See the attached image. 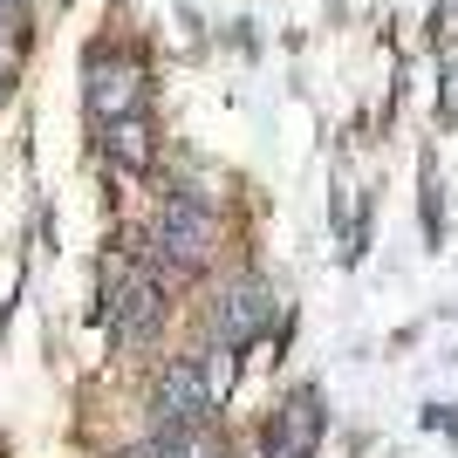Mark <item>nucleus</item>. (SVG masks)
<instances>
[{"mask_svg":"<svg viewBox=\"0 0 458 458\" xmlns=\"http://www.w3.org/2000/svg\"><path fill=\"white\" fill-rule=\"evenodd\" d=\"M219 247V212L199 199V191H172L151 219V260L157 267H178V274H199Z\"/></svg>","mask_w":458,"mask_h":458,"instance_id":"1","label":"nucleus"},{"mask_svg":"<svg viewBox=\"0 0 458 458\" xmlns=\"http://www.w3.org/2000/svg\"><path fill=\"white\" fill-rule=\"evenodd\" d=\"M424 247H445V191L431 178V165H424Z\"/></svg>","mask_w":458,"mask_h":458,"instance_id":"7","label":"nucleus"},{"mask_svg":"<svg viewBox=\"0 0 458 458\" xmlns=\"http://www.w3.org/2000/svg\"><path fill=\"white\" fill-rule=\"evenodd\" d=\"M103 157H110L116 172L144 178V172L157 165V131H151V116H144V110L110 116V123H103Z\"/></svg>","mask_w":458,"mask_h":458,"instance_id":"6","label":"nucleus"},{"mask_svg":"<svg viewBox=\"0 0 458 458\" xmlns=\"http://www.w3.org/2000/svg\"><path fill=\"white\" fill-rule=\"evenodd\" d=\"M424 424L445 431V438H458V403H424Z\"/></svg>","mask_w":458,"mask_h":458,"instance_id":"8","label":"nucleus"},{"mask_svg":"<svg viewBox=\"0 0 458 458\" xmlns=\"http://www.w3.org/2000/svg\"><path fill=\"white\" fill-rule=\"evenodd\" d=\"M172 301H165V274L157 267H123L110 287V301H103V322H110L116 343H151L157 328H165Z\"/></svg>","mask_w":458,"mask_h":458,"instance_id":"2","label":"nucleus"},{"mask_svg":"<svg viewBox=\"0 0 458 458\" xmlns=\"http://www.w3.org/2000/svg\"><path fill=\"white\" fill-rule=\"evenodd\" d=\"M206 418H212L206 363H199V356H172L165 377H157V390H151V424H157V431H199Z\"/></svg>","mask_w":458,"mask_h":458,"instance_id":"4","label":"nucleus"},{"mask_svg":"<svg viewBox=\"0 0 458 458\" xmlns=\"http://www.w3.org/2000/svg\"><path fill=\"white\" fill-rule=\"evenodd\" d=\"M274 308H281V301H274V287L260 281V274L226 281V287H219V301H212V343L233 349V356H240V349H253V343L274 328Z\"/></svg>","mask_w":458,"mask_h":458,"instance_id":"3","label":"nucleus"},{"mask_svg":"<svg viewBox=\"0 0 458 458\" xmlns=\"http://www.w3.org/2000/svg\"><path fill=\"white\" fill-rule=\"evenodd\" d=\"M82 82H89V110L110 123V116L137 110V82H144V69H137L131 48H110V41H96V48H89V69H82Z\"/></svg>","mask_w":458,"mask_h":458,"instance_id":"5","label":"nucleus"}]
</instances>
